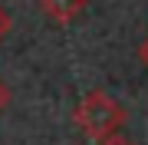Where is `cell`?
Segmentation results:
<instances>
[{
    "mask_svg": "<svg viewBox=\"0 0 148 145\" xmlns=\"http://www.w3.org/2000/svg\"><path fill=\"white\" fill-rule=\"evenodd\" d=\"M73 119H76V125H79L89 139L106 142V139H112V135L122 132V125H125L128 115H125V106H122V102L106 96L102 89H95V92H89V96L79 99Z\"/></svg>",
    "mask_w": 148,
    "mask_h": 145,
    "instance_id": "1",
    "label": "cell"
},
{
    "mask_svg": "<svg viewBox=\"0 0 148 145\" xmlns=\"http://www.w3.org/2000/svg\"><path fill=\"white\" fill-rule=\"evenodd\" d=\"M40 7H43V13L49 16L53 23H73L76 16L82 13V7H86V0H40Z\"/></svg>",
    "mask_w": 148,
    "mask_h": 145,
    "instance_id": "2",
    "label": "cell"
},
{
    "mask_svg": "<svg viewBox=\"0 0 148 145\" xmlns=\"http://www.w3.org/2000/svg\"><path fill=\"white\" fill-rule=\"evenodd\" d=\"M10 27H13V20H10V13L0 7V43L7 40V33H10Z\"/></svg>",
    "mask_w": 148,
    "mask_h": 145,
    "instance_id": "3",
    "label": "cell"
},
{
    "mask_svg": "<svg viewBox=\"0 0 148 145\" xmlns=\"http://www.w3.org/2000/svg\"><path fill=\"white\" fill-rule=\"evenodd\" d=\"M10 106V89L3 86V79H0V115H3V109Z\"/></svg>",
    "mask_w": 148,
    "mask_h": 145,
    "instance_id": "4",
    "label": "cell"
},
{
    "mask_svg": "<svg viewBox=\"0 0 148 145\" xmlns=\"http://www.w3.org/2000/svg\"><path fill=\"white\" fill-rule=\"evenodd\" d=\"M138 59H142V63L148 66V36L142 40V46H138Z\"/></svg>",
    "mask_w": 148,
    "mask_h": 145,
    "instance_id": "5",
    "label": "cell"
},
{
    "mask_svg": "<svg viewBox=\"0 0 148 145\" xmlns=\"http://www.w3.org/2000/svg\"><path fill=\"white\" fill-rule=\"evenodd\" d=\"M99 145H132V142H128V139H122V135H112V139L99 142Z\"/></svg>",
    "mask_w": 148,
    "mask_h": 145,
    "instance_id": "6",
    "label": "cell"
}]
</instances>
